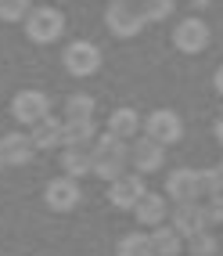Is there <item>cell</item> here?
I'll return each mask as SVG.
<instances>
[{"label":"cell","instance_id":"1","mask_svg":"<svg viewBox=\"0 0 223 256\" xmlns=\"http://www.w3.org/2000/svg\"><path fill=\"white\" fill-rule=\"evenodd\" d=\"M126 170H130V141H119L112 134H97V141L90 144V174L112 184Z\"/></svg>","mask_w":223,"mask_h":256},{"label":"cell","instance_id":"2","mask_svg":"<svg viewBox=\"0 0 223 256\" xmlns=\"http://www.w3.org/2000/svg\"><path fill=\"white\" fill-rule=\"evenodd\" d=\"M209 40H213V29L202 14H184L177 22V29H173V47L180 54H202V50L209 47Z\"/></svg>","mask_w":223,"mask_h":256},{"label":"cell","instance_id":"3","mask_svg":"<svg viewBox=\"0 0 223 256\" xmlns=\"http://www.w3.org/2000/svg\"><path fill=\"white\" fill-rule=\"evenodd\" d=\"M22 26H25V36L32 44H54L65 32V14L58 8H32Z\"/></svg>","mask_w":223,"mask_h":256},{"label":"cell","instance_id":"4","mask_svg":"<svg viewBox=\"0 0 223 256\" xmlns=\"http://www.w3.org/2000/svg\"><path fill=\"white\" fill-rule=\"evenodd\" d=\"M141 130H144V138H151V141L162 144V148L184 141V119L173 108H155L148 119H141Z\"/></svg>","mask_w":223,"mask_h":256},{"label":"cell","instance_id":"5","mask_svg":"<svg viewBox=\"0 0 223 256\" xmlns=\"http://www.w3.org/2000/svg\"><path fill=\"white\" fill-rule=\"evenodd\" d=\"M61 65L68 69V76H79V80L94 76L101 69V50L90 40H72V44H65V50H61Z\"/></svg>","mask_w":223,"mask_h":256},{"label":"cell","instance_id":"6","mask_svg":"<svg viewBox=\"0 0 223 256\" xmlns=\"http://www.w3.org/2000/svg\"><path fill=\"white\" fill-rule=\"evenodd\" d=\"M166 198L169 202H202L205 192H202V170H191V166H180L166 177Z\"/></svg>","mask_w":223,"mask_h":256},{"label":"cell","instance_id":"7","mask_svg":"<svg viewBox=\"0 0 223 256\" xmlns=\"http://www.w3.org/2000/svg\"><path fill=\"white\" fill-rule=\"evenodd\" d=\"M105 26H108L112 36L133 40L137 32L144 29V18H141V11H137V4H119V0H112L108 11H105Z\"/></svg>","mask_w":223,"mask_h":256},{"label":"cell","instance_id":"8","mask_svg":"<svg viewBox=\"0 0 223 256\" xmlns=\"http://www.w3.org/2000/svg\"><path fill=\"white\" fill-rule=\"evenodd\" d=\"M162 166H166V148L162 144H155L151 138H133L130 141V170L133 174L148 177V174H159Z\"/></svg>","mask_w":223,"mask_h":256},{"label":"cell","instance_id":"9","mask_svg":"<svg viewBox=\"0 0 223 256\" xmlns=\"http://www.w3.org/2000/svg\"><path fill=\"white\" fill-rule=\"evenodd\" d=\"M11 116H14V123L32 126V123H40L43 116H50V98L43 90H18L11 98Z\"/></svg>","mask_w":223,"mask_h":256},{"label":"cell","instance_id":"10","mask_svg":"<svg viewBox=\"0 0 223 256\" xmlns=\"http://www.w3.org/2000/svg\"><path fill=\"white\" fill-rule=\"evenodd\" d=\"M169 206H173V202L166 198V192H151V188H148V192L137 198V206H133L130 213H133V220H137L141 228L151 231V228H159V224H166V220H169Z\"/></svg>","mask_w":223,"mask_h":256},{"label":"cell","instance_id":"11","mask_svg":"<svg viewBox=\"0 0 223 256\" xmlns=\"http://www.w3.org/2000/svg\"><path fill=\"white\" fill-rule=\"evenodd\" d=\"M43 202H47V210H54V213H68V210H76L79 206V180L72 177H54V180H47L43 188Z\"/></svg>","mask_w":223,"mask_h":256},{"label":"cell","instance_id":"12","mask_svg":"<svg viewBox=\"0 0 223 256\" xmlns=\"http://www.w3.org/2000/svg\"><path fill=\"white\" fill-rule=\"evenodd\" d=\"M144 192H148L144 177H141V174H130V170H126L123 177H115V180L108 184V202H112L115 210H133L137 198H141Z\"/></svg>","mask_w":223,"mask_h":256},{"label":"cell","instance_id":"13","mask_svg":"<svg viewBox=\"0 0 223 256\" xmlns=\"http://www.w3.org/2000/svg\"><path fill=\"white\" fill-rule=\"evenodd\" d=\"M169 228H173L180 238H191L198 231H205V220H202V202H173L169 206Z\"/></svg>","mask_w":223,"mask_h":256},{"label":"cell","instance_id":"14","mask_svg":"<svg viewBox=\"0 0 223 256\" xmlns=\"http://www.w3.org/2000/svg\"><path fill=\"white\" fill-rule=\"evenodd\" d=\"M0 156H4V166H7V162H11V166H25V162H32L36 148H32L29 134L11 130V134H4V138H0Z\"/></svg>","mask_w":223,"mask_h":256},{"label":"cell","instance_id":"15","mask_svg":"<svg viewBox=\"0 0 223 256\" xmlns=\"http://www.w3.org/2000/svg\"><path fill=\"white\" fill-rule=\"evenodd\" d=\"M97 141L94 119H61V144L68 148H90Z\"/></svg>","mask_w":223,"mask_h":256},{"label":"cell","instance_id":"16","mask_svg":"<svg viewBox=\"0 0 223 256\" xmlns=\"http://www.w3.org/2000/svg\"><path fill=\"white\" fill-rule=\"evenodd\" d=\"M105 134H112V138H119V141L141 138V112L137 108H115L108 116V130Z\"/></svg>","mask_w":223,"mask_h":256},{"label":"cell","instance_id":"17","mask_svg":"<svg viewBox=\"0 0 223 256\" xmlns=\"http://www.w3.org/2000/svg\"><path fill=\"white\" fill-rule=\"evenodd\" d=\"M29 141H32V148H36V152H50V148H58V144H61V119L43 116L40 123H32Z\"/></svg>","mask_w":223,"mask_h":256},{"label":"cell","instance_id":"18","mask_svg":"<svg viewBox=\"0 0 223 256\" xmlns=\"http://www.w3.org/2000/svg\"><path fill=\"white\" fill-rule=\"evenodd\" d=\"M148 238H151V249H155V256H180V252H184V238L169 228V224L151 228Z\"/></svg>","mask_w":223,"mask_h":256},{"label":"cell","instance_id":"19","mask_svg":"<svg viewBox=\"0 0 223 256\" xmlns=\"http://www.w3.org/2000/svg\"><path fill=\"white\" fill-rule=\"evenodd\" d=\"M61 174L65 177H72V180H79V177H87L90 174V148H61Z\"/></svg>","mask_w":223,"mask_h":256},{"label":"cell","instance_id":"20","mask_svg":"<svg viewBox=\"0 0 223 256\" xmlns=\"http://www.w3.org/2000/svg\"><path fill=\"white\" fill-rule=\"evenodd\" d=\"M115 256H155L148 231H130V234H123V238H119V246H115Z\"/></svg>","mask_w":223,"mask_h":256},{"label":"cell","instance_id":"21","mask_svg":"<svg viewBox=\"0 0 223 256\" xmlns=\"http://www.w3.org/2000/svg\"><path fill=\"white\" fill-rule=\"evenodd\" d=\"M133 4H137V11H141V18L148 26V22H166L173 14L177 0H133Z\"/></svg>","mask_w":223,"mask_h":256},{"label":"cell","instance_id":"22","mask_svg":"<svg viewBox=\"0 0 223 256\" xmlns=\"http://www.w3.org/2000/svg\"><path fill=\"white\" fill-rule=\"evenodd\" d=\"M184 249L191 252V256H216L220 242H216V234L205 228V231H198V234H191V238H184Z\"/></svg>","mask_w":223,"mask_h":256},{"label":"cell","instance_id":"23","mask_svg":"<svg viewBox=\"0 0 223 256\" xmlns=\"http://www.w3.org/2000/svg\"><path fill=\"white\" fill-rule=\"evenodd\" d=\"M94 108L97 101L90 94H72L65 101V119H94Z\"/></svg>","mask_w":223,"mask_h":256},{"label":"cell","instance_id":"24","mask_svg":"<svg viewBox=\"0 0 223 256\" xmlns=\"http://www.w3.org/2000/svg\"><path fill=\"white\" fill-rule=\"evenodd\" d=\"M202 220H205V228H216V224H223V192L220 195H205V202H202Z\"/></svg>","mask_w":223,"mask_h":256},{"label":"cell","instance_id":"25","mask_svg":"<svg viewBox=\"0 0 223 256\" xmlns=\"http://www.w3.org/2000/svg\"><path fill=\"white\" fill-rule=\"evenodd\" d=\"M29 11H32L29 0H0V22H25Z\"/></svg>","mask_w":223,"mask_h":256},{"label":"cell","instance_id":"26","mask_svg":"<svg viewBox=\"0 0 223 256\" xmlns=\"http://www.w3.org/2000/svg\"><path fill=\"white\" fill-rule=\"evenodd\" d=\"M213 90H216V94L223 98V65H220V69L213 72Z\"/></svg>","mask_w":223,"mask_h":256},{"label":"cell","instance_id":"27","mask_svg":"<svg viewBox=\"0 0 223 256\" xmlns=\"http://www.w3.org/2000/svg\"><path fill=\"white\" fill-rule=\"evenodd\" d=\"M213 134H216V141H220V144H223V116H220V119H216V126H213Z\"/></svg>","mask_w":223,"mask_h":256},{"label":"cell","instance_id":"28","mask_svg":"<svg viewBox=\"0 0 223 256\" xmlns=\"http://www.w3.org/2000/svg\"><path fill=\"white\" fill-rule=\"evenodd\" d=\"M213 170H216V177H220V180H223V159H220V162H216V166H213Z\"/></svg>","mask_w":223,"mask_h":256},{"label":"cell","instance_id":"29","mask_svg":"<svg viewBox=\"0 0 223 256\" xmlns=\"http://www.w3.org/2000/svg\"><path fill=\"white\" fill-rule=\"evenodd\" d=\"M119 4H133V0H119Z\"/></svg>","mask_w":223,"mask_h":256},{"label":"cell","instance_id":"30","mask_svg":"<svg viewBox=\"0 0 223 256\" xmlns=\"http://www.w3.org/2000/svg\"><path fill=\"white\" fill-rule=\"evenodd\" d=\"M0 170H4V156H0Z\"/></svg>","mask_w":223,"mask_h":256}]
</instances>
